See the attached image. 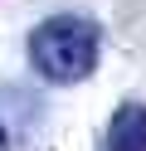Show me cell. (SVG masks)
I'll use <instances>...</instances> for the list:
<instances>
[{"instance_id": "obj_1", "label": "cell", "mask_w": 146, "mask_h": 151, "mask_svg": "<svg viewBox=\"0 0 146 151\" xmlns=\"http://www.w3.org/2000/svg\"><path fill=\"white\" fill-rule=\"evenodd\" d=\"M29 63L49 83H83L97 68V24L83 15H54L29 34Z\"/></svg>"}, {"instance_id": "obj_2", "label": "cell", "mask_w": 146, "mask_h": 151, "mask_svg": "<svg viewBox=\"0 0 146 151\" xmlns=\"http://www.w3.org/2000/svg\"><path fill=\"white\" fill-rule=\"evenodd\" d=\"M107 151H146V102H122L112 112Z\"/></svg>"}, {"instance_id": "obj_3", "label": "cell", "mask_w": 146, "mask_h": 151, "mask_svg": "<svg viewBox=\"0 0 146 151\" xmlns=\"http://www.w3.org/2000/svg\"><path fill=\"white\" fill-rule=\"evenodd\" d=\"M0 151H10V137H5V127H0Z\"/></svg>"}]
</instances>
